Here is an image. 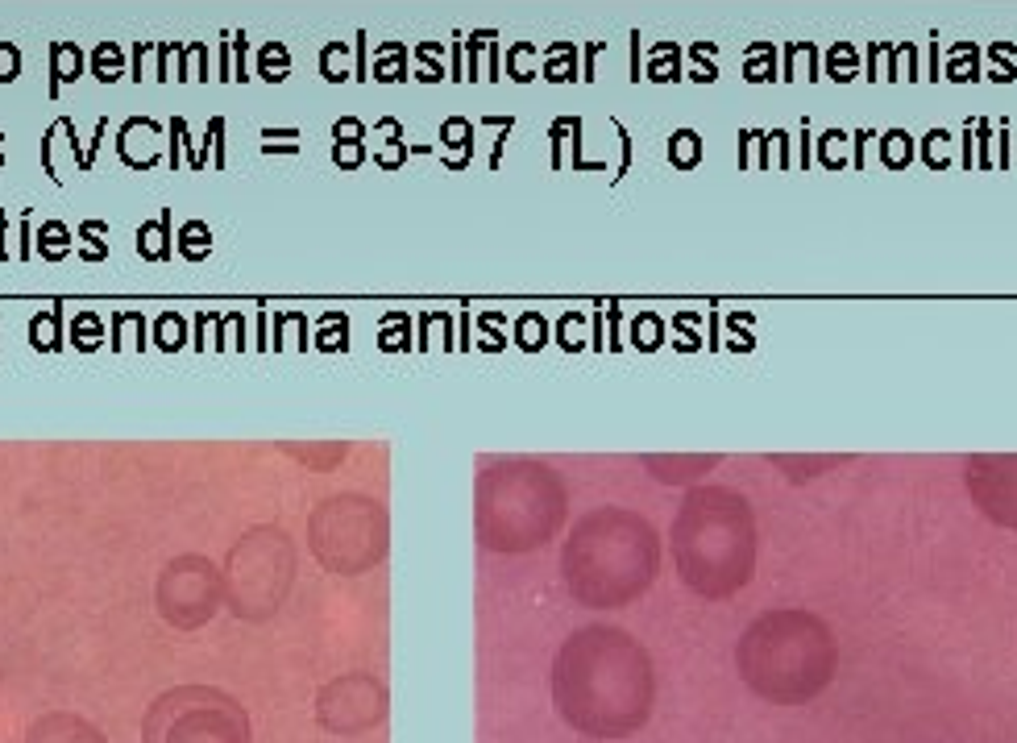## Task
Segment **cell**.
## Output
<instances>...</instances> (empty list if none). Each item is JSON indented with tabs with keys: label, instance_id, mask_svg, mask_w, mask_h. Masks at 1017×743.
Returning <instances> with one entry per match:
<instances>
[{
	"label": "cell",
	"instance_id": "7402d4cb",
	"mask_svg": "<svg viewBox=\"0 0 1017 743\" xmlns=\"http://www.w3.org/2000/svg\"><path fill=\"white\" fill-rule=\"evenodd\" d=\"M441 137H445L449 150L457 146L461 158H470V125H465V121H445V125H441Z\"/></svg>",
	"mask_w": 1017,
	"mask_h": 743
},
{
	"label": "cell",
	"instance_id": "5bb4252c",
	"mask_svg": "<svg viewBox=\"0 0 1017 743\" xmlns=\"http://www.w3.org/2000/svg\"><path fill=\"white\" fill-rule=\"evenodd\" d=\"M179 254L187 262H204L212 254V229L204 225V220H187V225L179 229Z\"/></svg>",
	"mask_w": 1017,
	"mask_h": 743
},
{
	"label": "cell",
	"instance_id": "8992f818",
	"mask_svg": "<svg viewBox=\"0 0 1017 743\" xmlns=\"http://www.w3.org/2000/svg\"><path fill=\"white\" fill-rule=\"evenodd\" d=\"M324 723L333 731H353V727H370L378 714H382V690L370 677H349L337 681L333 690L324 694Z\"/></svg>",
	"mask_w": 1017,
	"mask_h": 743
},
{
	"label": "cell",
	"instance_id": "4fadbf2b",
	"mask_svg": "<svg viewBox=\"0 0 1017 743\" xmlns=\"http://www.w3.org/2000/svg\"><path fill=\"white\" fill-rule=\"evenodd\" d=\"M88 63H92V75L100 79V84H117L121 71H125V54H121L117 42H100V46L88 54Z\"/></svg>",
	"mask_w": 1017,
	"mask_h": 743
},
{
	"label": "cell",
	"instance_id": "4316f807",
	"mask_svg": "<svg viewBox=\"0 0 1017 743\" xmlns=\"http://www.w3.org/2000/svg\"><path fill=\"white\" fill-rule=\"evenodd\" d=\"M233 46H237V71H233V79H250V67H245V34H237Z\"/></svg>",
	"mask_w": 1017,
	"mask_h": 743
},
{
	"label": "cell",
	"instance_id": "2e32d148",
	"mask_svg": "<svg viewBox=\"0 0 1017 743\" xmlns=\"http://www.w3.org/2000/svg\"><path fill=\"white\" fill-rule=\"evenodd\" d=\"M154 345L167 349V353L183 349V345H187V320H183L179 312H162V316L154 320Z\"/></svg>",
	"mask_w": 1017,
	"mask_h": 743
},
{
	"label": "cell",
	"instance_id": "ffe728a7",
	"mask_svg": "<svg viewBox=\"0 0 1017 743\" xmlns=\"http://www.w3.org/2000/svg\"><path fill=\"white\" fill-rule=\"evenodd\" d=\"M104 233H108L104 220H92V225H79V237H84V245H79V258H84V262H104V258H108Z\"/></svg>",
	"mask_w": 1017,
	"mask_h": 743
},
{
	"label": "cell",
	"instance_id": "44dd1931",
	"mask_svg": "<svg viewBox=\"0 0 1017 743\" xmlns=\"http://www.w3.org/2000/svg\"><path fill=\"white\" fill-rule=\"evenodd\" d=\"M353 46H345V42H328L324 50H320V75L328 79V84H341V79H349L337 63H341V54H349Z\"/></svg>",
	"mask_w": 1017,
	"mask_h": 743
},
{
	"label": "cell",
	"instance_id": "83f0119b",
	"mask_svg": "<svg viewBox=\"0 0 1017 743\" xmlns=\"http://www.w3.org/2000/svg\"><path fill=\"white\" fill-rule=\"evenodd\" d=\"M21 258H30V208H21Z\"/></svg>",
	"mask_w": 1017,
	"mask_h": 743
},
{
	"label": "cell",
	"instance_id": "4dcf8cb0",
	"mask_svg": "<svg viewBox=\"0 0 1017 743\" xmlns=\"http://www.w3.org/2000/svg\"><path fill=\"white\" fill-rule=\"evenodd\" d=\"M0 142H5V133H0Z\"/></svg>",
	"mask_w": 1017,
	"mask_h": 743
},
{
	"label": "cell",
	"instance_id": "e0dca14e",
	"mask_svg": "<svg viewBox=\"0 0 1017 743\" xmlns=\"http://www.w3.org/2000/svg\"><path fill=\"white\" fill-rule=\"evenodd\" d=\"M100 341H104L100 316H96V312H79L75 324H71V345L84 349V353H92V349H100Z\"/></svg>",
	"mask_w": 1017,
	"mask_h": 743
},
{
	"label": "cell",
	"instance_id": "3957f363",
	"mask_svg": "<svg viewBox=\"0 0 1017 743\" xmlns=\"http://www.w3.org/2000/svg\"><path fill=\"white\" fill-rule=\"evenodd\" d=\"M673 557L681 582L702 598H731L744 590L756 565L748 503L727 490L694 494L673 528Z\"/></svg>",
	"mask_w": 1017,
	"mask_h": 743
},
{
	"label": "cell",
	"instance_id": "5b68a950",
	"mask_svg": "<svg viewBox=\"0 0 1017 743\" xmlns=\"http://www.w3.org/2000/svg\"><path fill=\"white\" fill-rule=\"evenodd\" d=\"M146 743H245V714L208 690L171 694L150 714Z\"/></svg>",
	"mask_w": 1017,
	"mask_h": 743
},
{
	"label": "cell",
	"instance_id": "30bf717a",
	"mask_svg": "<svg viewBox=\"0 0 1017 743\" xmlns=\"http://www.w3.org/2000/svg\"><path fill=\"white\" fill-rule=\"evenodd\" d=\"M30 743H100V735L79 719H46L34 727Z\"/></svg>",
	"mask_w": 1017,
	"mask_h": 743
},
{
	"label": "cell",
	"instance_id": "ac0fdd59",
	"mask_svg": "<svg viewBox=\"0 0 1017 743\" xmlns=\"http://www.w3.org/2000/svg\"><path fill=\"white\" fill-rule=\"evenodd\" d=\"M374 79H382V84H399V79H407V71H403V46L399 42H387V46L378 50Z\"/></svg>",
	"mask_w": 1017,
	"mask_h": 743
},
{
	"label": "cell",
	"instance_id": "7a4b0ae2",
	"mask_svg": "<svg viewBox=\"0 0 1017 743\" xmlns=\"http://www.w3.org/2000/svg\"><path fill=\"white\" fill-rule=\"evenodd\" d=\"M735 665L752 690L777 706H802L831 685L839 648L831 627L810 611H768L735 648Z\"/></svg>",
	"mask_w": 1017,
	"mask_h": 743
},
{
	"label": "cell",
	"instance_id": "7c38bea8",
	"mask_svg": "<svg viewBox=\"0 0 1017 743\" xmlns=\"http://www.w3.org/2000/svg\"><path fill=\"white\" fill-rule=\"evenodd\" d=\"M34 241H38V254L46 262H63L71 254V229L63 225V220H46Z\"/></svg>",
	"mask_w": 1017,
	"mask_h": 743
},
{
	"label": "cell",
	"instance_id": "d6986e66",
	"mask_svg": "<svg viewBox=\"0 0 1017 743\" xmlns=\"http://www.w3.org/2000/svg\"><path fill=\"white\" fill-rule=\"evenodd\" d=\"M312 345H320V349H345L349 345V320L341 312H328L320 320V333H316Z\"/></svg>",
	"mask_w": 1017,
	"mask_h": 743
},
{
	"label": "cell",
	"instance_id": "cb8c5ba5",
	"mask_svg": "<svg viewBox=\"0 0 1017 743\" xmlns=\"http://www.w3.org/2000/svg\"><path fill=\"white\" fill-rule=\"evenodd\" d=\"M362 158H366V146H362V142H333V162H337L341 171H353Z\"/></svg>",
	"mask_w": 1017,
	"mask_h": 743
},
{
	"label": "cell",
	"instance_id": "603a6c76",
	"mask_svg": "<svg viewBox=\"0 0 1017 743\" xmlns=\"http://www.w3.org/2000/svg\"><path fill=\"white\" fill-rule=\"evenodd\" d=\"M21 75V50L13 42H0V84H13Z\"/></svg>",
	"mask_w": 1017,
	"mask_h": 743
},
{
	"label": "cell",
	"instance_id": "f546056e",
	"mask_svg": "<svg viewBox=\"0 0 1017 743\" xmlns=\"http://www.w3.org/2000/svg\"><path fill=\"white\" fill-rule=\"evenodd\" d=\"M0 167H5V154H0Z\"/></svg>",
	"mask_w": 1017,
	"mask_h": 743
},
{
	"label": "cell",
	"instance_id": "d4e9b609",
	"mask_svg": "<svg viewBox=\"0 0 1017 743\" xmlns=\"http://www.w3.org/2000/svg\"><path fill=\"white\" fill-rule=\"evenodd\" d=\"M333 137H337V142H362V137H366V125L353 121V117H341V121L333 125Z\"/></svg>",
	"mask_w": 1017,
	"mask_h": 743
},
{
	"label": "cell",
	"instance_id": "9c48e42d",
	"mask_svg": "<svg viewBox=\"0 0 1017 743\" xmlns=\"http://www.w3.org/2000/svg\"><path fill=\"white\" fill-rule=\"evenodd\" d=\"M137 254L146 262H167L175 254L171 245V208H162L158 220H146L142 229H137Z\"/></svg>",
	"mask_w": 1017,
	"mask_h": 743
},
{
	"label": "cell",
	"instance_id": "484cf974",
	"mask_svg": "<svg viewBox=\"0 0 1017 743\" xmlns=\"http://www.w3.org/2000/svg\"><path fill=\"white\" fill-rule=\"evenodd\" d=\"M183 142H187V125H183V117H175V121H171V158H167L171 167H179V162H183V158H179V146H183Z\"/></svg>",
	"mask_w": 1017,
	"mask_h": 743
},
{
	"label": "cell",
	"instance_id": "ba28073f",
	"mask_svg": "<svg viewBox=\"0 0 1017 743\" xmlns=\"http://www.w3.org/2000/svg\"><path fill=\"white\" fill-rule=\"evenodd\" d=\"M84 67H88L84 46H75V42H54V46H50V100H59L63 84H71V79L84 75Z\"/></svg>",
	"mask_w": 1017,
	"mask_h": 743
},
{
	"label": "cell",
	"instance_id": "f1b7e54d",
	"mask_svg": "<svg viewBox=\"0 0 1017 743\" xmlns=\"http://www.w3.org/2000/svg\"><path fill=\"white\" fill-rule=\"evenodd\" d=\"M5 225H9V216L0 212V258H9V245H5Z\"/></svg>",
	"mask_w": 1017,
	"mask_h": 743
},
{
	"label": "cell",
	"instance_id": "9a60e30c",
	"mask_svg": "<svg viewBox=\"0 0 1017 743\" xmlns=\"http://www.w3.org/2000/svg\"><path fill=\"white\" fill-rule=\"evenodd\" d=\"M287 71H291V54H287V46L266 42V46L258 50V75L266 79V84H283Z\"/></svg>",
	"mask_w": 1017,
	"mask_h": 743
},
{
	"label": "cell",
	"instance_id": "52a82bcc",
	"mask_svg": "<svg viewBox=\"0 0 1017 743\" xmlns=\"http://www.w3.org/2000/svg\"><path fill=\"white\" fill-rule=\"evenodd\" d=\"M162 607L175 623H200L208 619L212 611V582L204 577V569L196 565L191 577H179V569L167 577V586H162Z\"/></svg>",
	"mask_w": 1017,
	"mask_h": 743
},
{
	"label": "cell",
	"instance_id": "277c9868",
	"mask_svg": "<svg viewBox=\"0 0 1017 743\" xmlns=\"http://www.w3.org/2000/svg\"><path fill=\"white\" fill-rule=\"evenodd\" d=\"M656 565H661V548L652 528L636 515L590 519L565 553L569 590L586 607H623L652 586Z\"/></svg>",
	"mask_w": 1017,
	"mask_h": 743
},
{
	"label": "cell",
	"instance_id": "6da1fadb",
	"mask_svg": "<svg viewBox=\"0 0 1017 743\" xmlns=\"http://www.w3.org/2000/svg\"><path fill=\"white\" fill-rule=\"evenodd\" d=\"M561 714L594 739H623L652 714V660L615 627H586L561 648L553 669Z\"/></svg>",
	"mask_w": 1017,
	"mask_h": 743
},
{
	"label": "cell",
	"instance_id": "8fae6325",
	"mask_svg": "<svg viewBox=\"0 0 1017 743\" xmlns=\"http://www.w3.org/2000/svg\"><path fill=\"white\" fill-rule=\"evenodd\" d=\"M30 345L38 349V353H59L63 349V304H54V308H42L34 320H30Z\"/></svg>",
	"mask_w": 1017,
	"mask_h": 743
}]
</instances>
